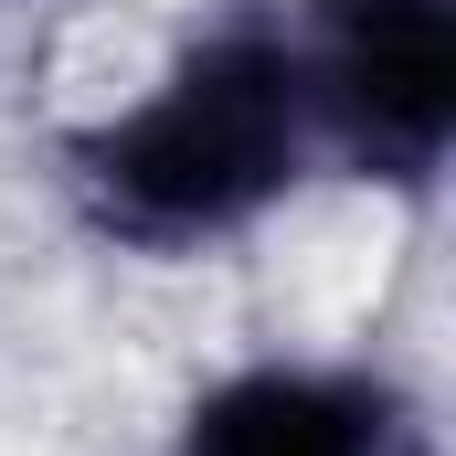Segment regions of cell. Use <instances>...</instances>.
<instances>
[{"label": "cell", "mask_w": 456, "mask_h": 456, "mask_svg": "<svg viewBox=\"0 0 456 456\" xmlns=\"http://www.w3.org/2000/svg\"><path fill=\"white\" fill-rule=\"evenodd\" d=\"M53 191L127 265H213L276 233L319 191V127L297 86L287 0H233L191 21L127 96L53 138Z\"/></svg>", "instance_id": "cell-1"}, {"label": "cell", "mask_w": 456, "mask_h": 456, "mask_svg": "<svg viewBox=\"0 0 456 456\" xmlns=\"http://www.w3.org/2000/svg\"><path fill=\"white\" fill-rule=\"evenodd\" d=\"M319 181L436 202L456 159V0H287Z\"/></svg>", "instance_id": "cell-2"}, {"label": "cell", "mask_w": 456, "mask_h": 456, "mask_svg": "<svg viewBox=\"0 0 456 456\" xmlns=\"http://www.w3.org/2000/svg\"><path fill=\"white\" fill-rule=\"evenodd\" d=\"M149 456H436V425L361 350H244L181 393Z\"/></svg>", "instance_id": "cell-3"}]
</instances>
